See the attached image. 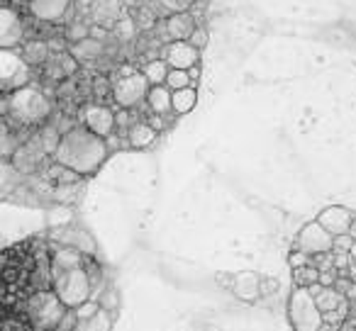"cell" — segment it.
<instances>
[{
	"mask_svg": "<svg viewBox=\"0 0 356 331\" xmlns=\"http://www.w3.org/2000/svg\"><path fill=\"white\" fill-rule=\"evenodd\" d=\"M110 156V146L103 137L90 132L86 124H76V127L66 129L64 137L59 142V148L54 151V161L61 166L76 171L79 176L88 178L105 163Z\"/></svg>",
	"mask_w": 356,
	"mask_h": 331,
	"instance_id": "6da1fadb",
	"label": "cell"
},
{
	"mask_svg": "<svg viewBox=\"0 0 356 331\" xmlns=\"http://www.w3.org/2000/svg\"><path fill=\"white\" fill-rule=\"evenodd\" d=\"M51 117V103L42 90L35 85L10 90L3 95V122H8L15 129H32L44 127V122Z\"/></svg>",
	"mask_w": 356,
	"mask_h": 331,
	"instance_id": "7a4b0ae2",
	"label": "cell"
},
{
	"mask_svg": "<svg viewBox=\"0 0 356 331\" xmlns=\"http://www.w3.org/2000/svg\"><path fill=\"white\" fill-rule=\"evenodd\" d=\"M22 316L30 321L32 326H40V329H59L61 319L66 316L69 307L59 300L54 290H37L22 300L20 307Z\"/></svg>",
	"mask_w": 356,
	"mask_h": 331,
	"instance_id": "3957f363",
	"label": "cell"
},
{
	"mask_svg": "<svg viewBox=\"0 0 356 331\" xmlns=\"http://www.w3.org/2000/svg\"><path fill=\"white\" fill-rule=\"evenodd\" d=\"M51 290L59 295L69 309H79L83 302L93 300V285H90L88 268H71L64 273H51Z\"/></svg>",
	"mask_w": 356,
	"mask_h": 331,
	"instance_id": "277c9868",
	"label": "cell"
},
{
	"mask_svg": "<svg viewBox=\"0 0 356 331\" xmlns=\"http://www.w3.org/2000/svg\"><path fill=\"white\" fill-rule=\"evenodd\" d=\"M288 319L296 331H320L325 324V314L317 307L315 297L307 287H293L288 297Z\"/></svg>",
	"mask_w": 356,
	"mask_h": 331,
	"instance_id": "5b68a950",
	"label": "cell"
},
{
	"mask_svg": "<svg viewBox=\"0 0 356 331\" xmlns=\"http://www.w3.org/2000/svg\"><path fill=\"white\" fill-rule=\"evenodd\" d=\"M149 88L152 85H149L147 76L142 71H127L118 80H113V100L118 108L134 110L137 105L147 103Z\"/></svg>",
	"mask_w": 356,
	"mask_h": 331,
	"instance_id": "8992f818",
	"label": "cell"
},
{
	"mask_svg": "<svg viewBox=\"0 0 356 331\" xmlns=\"http://www.w3.org/2000/svg\"><path fill=\"white\" fill-rule=\"evenodd\" d=\"M296 248L310 253V256H317V253H330V251H334V237H332V234L315 219V222H307L305 227L298 232Z\"/></svg>",
	"mask_w": 356,
	"mask_h": 331,
	"instance_id": "52a82bcc",
	"label": "cell"
},
{
	"mask_svg": "<svg viewBox=\"0 0 356 331\" xmlns=\"http://www.w3.org/2000/svg\"><path fill=\"white\" fill-rule=\"evenodd\" d=\"M76 0H25L27 12L40 25H59L69 17Z\"/></svg>",
	"mask_w": 356,
	"mask_h": 331,
	"instance_id": "ba28073f",
	"label": "cell"
},
{
	"mask_svg": "<svg viewBox=\"0 0 356 331\" xmlns=\"http://www.w3.org/2000/svg\"><path fill=\"white\" fill-rule=\"evenodd\" d=\"M83 124L98 137L108 139L118 132V114L105 103H90L83 108Z\"/></svg>",
	"mask_w": 356,
	"mask_h": 331,
	"instance_id": "9c48e42d",
	"label": "cell"
},
{
	"mask_svg": "<svg viewBox=\"0 0 356 331\" xmlns=\"http://www.w3.org/2000/svg\"><path fill=\"white\" fill-rule=\"evenodd\" d=\"M49 239L56 241L59 246H69L76 251L86 253V256H95V241L86 229H79L74 224H66V227H54L49 232Z\"/></svg>",
	"mask_w": 356,
	"mask_h": 331,
	"instance_id": "30bf717a",
	"label": "cell"
},
{
	"mask_svg": "<svg viewBox=\"0 0 356 331\" xmlns=\"http://www.w3.org/2000/svg\"><path fill=\"white\" fill-rule=\"evenodd\" d=\"M163 61H166L171 69H193V66L200 64V49L193 46L188 40L186 42H168L166 49H163Z\"/></svg>",
	"mask_w": 356,
	"mask_h": 331,
	"instance_id": "8fae6325",
	"label": "cell"
},
{
	"mask_svg": "<svg viewBox=\"0 0 356 331\" xmlns=\"http://www.w3.org/2000/svg\"><path fill=\"white\" fill-rule=\"evenodd\" d=\"M356 214L351 210L341 207V205H332V207H325L317 217V222L332 234V237H344V234L351 232V224H354Z\"/></svg>",
	"mask_w": 356,
	"mask_h": 331,
	"instance_id": "7c38bea8",
	"label": "cell"
},
{
	"mask_svg": "<svg viewBox=\"0 0 356 331\" xmlns=\"http://www.w3.org/2000/svg\"><path fill=\"white\" fill-rule=\"evenodd\" d=\"M198 25L200 22L195 20L193 12H176V15H168L163 20V32L171 42H186L191 40Z\"/></svg>",
	"mask_w": 356,
	"mask_h": 331,
	"instance_id": "4fadbf2b",
	"label": "cell"
},
{
	"mask_svg": "<svg viewBox=\"0 0 356 331\" xmlns=\"http://www.w3.org/2000/svg\"><path fill=\"white\" fill-rule=\"evenodd\" d=\"M156 134H159V129L154 127L149 119H134L132 127L124 134V144H127L129 148H149L156 142Z\"/></svg>",
	"mask_w": 356,
	"mask_h": 331,
	"instance_id": "5bb4252c",
	"label": "cell"
},
{
	"mask_svg": "<svg viewBox=\"0 0 356 331\" xmlns=\"http://www.w3.org/2000/svg\"><path fill=\"white\" fill-rule=\"evenodd\" d=\"M120 10H122V0H93L90 6V22L103 27H115L120 20Z\"/></svg>",
	"mask_w": 356,
	"mask_h": 331,
	"instance_id": "9a60e30c",
	"label": "cell"
},
{
	"mask_svg": "<svg viewBox=\"0 0 356 331\" xmlns=\"http://www.w3.org/2000/svg\"><path fill=\"white\" fill-rule=\"evenodd\" d=\"M147 108L152 114H166L173 112V90L168 85H152L147 95Z\"/></svg>",
	"mask_w": 356,
	"mask_h": 331,
	"instance_id": "2e32d148",
	"label": "cell"
},
{
	"mask_svg": "<svg viewBox=\"0 0 356 331\" xmlns=\"http://www.w3.org/2000/svg\"><path fill=\"white\" fill-rule=\"evenodd\" d=\"M20 54L30 66H44L47 61H49V56H51V49H49V44H47L44 40H30V42H25V44H22Z\"/></svg>",
	"mask_w": 356,
	"mask_h": 331,
	"instance_id": "e0dca14e",
	"label": "cell"
},
{
	"mask_svg": "<svg viewBox=\"0 0 356 331\" xmlns=\"http://www.w3.org/2000/svg\"><path fill=\"white\" fill-rule=\"evenodd\" d=\"M105 42L100 40H93V37H88V40L79 42V44H69V51L76 56V61H98V56L105 51Z\"/></svg>",
	"mask_w": 356,
	"mask_h": 331,
	"instance_id": "ac0fdd59",
	"label": "cell"
},
{
	"mask_svg": "<svg viewBox=\"0 0 356 331\" xmlns=\"http://www.w3.org/2000/svg\"><path fill=\"white\" fill-rule=\"evenodd\" d=\"M113 324H115V314H113V312L100 309L98 314H93L90 319L79 321L76 331H113Z\"/></svg>",
	"mask_w": 356,
	"mask_h": 331,
	"instance_id": "d6986e66",
	"label": "cell"
},
{
	"mask_svg": "<svg viewBox=\"0 0 356 331\" xmlns=\"http://www.w3.org/2000/svg\"><path fill=\"white\" fill-rule=\"evenodd\" d=\"M198 103V90L195 85L184 90H173V114H188Z\"/></svg>",
	"mask_w": 356,
	"mask_h": 331,
	"instance_id": "ffe728a7",
	"label": "cell"
},
{
	"mask_svg": "<svg viewBox=\"0 0 356 331\" xmlns=\"http://www.w3.org/2000/svg\"><path fill=\"white\" fill-rule=\"evenodd\" d=\"M168 71H171V66H168L163 59H152V61H147V64H144L142 74L147 76L149 85H166Z\"/></svg>",
	"mask_w": 356,
	"mask_h": 331,
	"instance_id": "44dd1931",
	"label": "cell"
},
{
	"mask_svg": "<svg viewBox=\"0 0 356 331\" xmlns=\"http://www.w3.org/2000/svg\"><path fill=\"white\" fill-rule=\"evenodd\" d=\"M90 37V22H83L81 17H76V20L66 22L64 27V40L69 42V44H79V42L88 40Z\"/></svg>",
	"mask_w": 356,
	"mask_h": 331,
	"instance_id": "7402d4cb",
	"label": "cell"
},
{
	"mask_svg": "<svg viewBox=\"0 0 356 331\" xmlns=\"http://www.w3.org/2000/svg\"><path fill=\"white\" fill-rule=\"evenodd\" d=\"M315 282H320V268L317 266H302L293 268V285L296 287H312Z\"/></svg>",
	"mask_w": 356,
	"mask_h": 331,
	"instance_id": "603a6c76",
	"label": "cell"
},
{
	"mask_svg": "<svg viewBox=\"0 0 356 331\" xmlns=\"http://www.w3.org/2000/svg\"><path fill=\"white\" fill-rule=\"evenodd\" d=\"M166 85L171 90H184V88H191V85H195V83H193V78H191L188 71L171 69V71H168V76H166Z\"/></svg>",
	"mask_w": 356,
	"mask_h": 331,
	"instance_id": "cb8c5ba5",
	"label": "cell"
},
{
	"mask_svg": "<svg viewBox=\"0 0 356 331\" xmlns=\"http://www.w3.org/2000/svg\"><path fill=\"white\" fill-rule=\"evenodd\" d=\"M113 30L120 42H129L132 37H137L139 25H137V20H132V17H122V20H118V25H115Z\"/></svg>",
	"mask_w": 356,
	"mask_h": 331,
	"instance_id": "d4e9b609",
	"label": "cell"
},
{
	"mask_svg": "<svg viewBox=\"0 0 356 331\" xmlns=\"http://www.w3.org/2000/svg\"><path fill=\"white\" fill-rule=\"evenodd\" d=\"M156 6L161 8L166 15H176V12H191L195 6L193 0H156Z\"/></svg>",
	"mask_w": 356,
	"mask_h": 331,
	"instance_id": "484cf974",
	"label": "cell"
},
{
	"mask_svg": "<svg viewBox=\"0 0 356 331\" xmlns=\"http://www.w3.org/2000/svg\"><path fill=\"white\" fill-rule=\"evenodd\" d=\"M134 20H137L139 30H152L154 22H156V10H154L152 6L137 8V12H134Z\"/></svg>",
	"mask_w": 356,
	"mask_h": 331,
	"instance_id": "4316f807",
	"label": "cell"
},
{
	"mask_svg": "<svg viewBox=\"0 0 356 331\" xmlns=\"http://www.w3.org/2000/svg\"><path fill=\"white\" fill-rule=\"evenodd\" d=\"M32 329H35V326L22 314H8L6 319H3V329L0 331H32Z\"/></svg>",
	"mask_w": 356,
	"mask_h": 331,
	"instance_id": "83f0119b",
	"label": "cell"
},
{
	"mask_svg": "<svg viewBox=\"0 0 356 331\" xmlns=\"http://www.w3.org/2000/svg\"><path fill=\"white\" fill-rule=\"evenodd\" d=\"M98 305H100V309L115 312V309H118V305H120L118 290H115L113 285H108V287H105V292H103V295L98 297Z\"/></svg>",
	"mask_w": 356,
	"mask_h": 331,
	"instance_id": "f1b7e54d",
	"label": "cell"
},
{
	"mask_svg": "<svg viewBox=\"0 0 356 331\" xmlns=\"http://www.w3.org/2000/svg\"><path fill=\"white\" fill-rule=\"evenodd\" d=\"M100 312V305L95 300H88V302H83V305L76 309V316H79V321H83V319H90L93 314H98Z\"/></svg>",
	"mask_w": 356,
	"mask_h": 331,
	"instance_id": "f546056e",
	"label": "cell"
},
{
	"mask_svg": "<svg viewBox=\"0 0 356 331\" xmlns=\"http://www.w3.org/2000/svg\"><path fill=\"white\" fill-rule=\"evenodd\" d=\"M288 263H291V268H302V266H310L312 263V256L305 251H300V248H296V251L291 253V258H288Z\"/></svg>",
	"mask_w": 356,
	"mask_h": 331,
	"instance_id": "4dcf8cb0",
	"label": "cell"
},
{
	"mask_svg": "<svg viewBox=\"0 0 356 331\" xmlns=\"http://www.w3.org/2000/svg\"><path fill=\"white\" fill-rule=\"evenodd\" d=\"M188 42H191L193 46H198V49H203V46L208 44V32H205V27H203V25L195 27V32L191 35V40H188Z\"/></svg>",
	"mask_w": 356,
	"mask_h": 331,
	"instance_id": "1f68e13d",
	"label": "cell"
},
{
	"mask_svg": "<svg viewBox=\"0 0 356 331\" xmlns=\"http://www.w3.org/2000/svg\"><path fill=\"white\" fill-rule=\"evenodd\" d=\"M337 280H339V271H337V268H330V271H320V285L334 287Z\"/></svg>",
	"mask_w": 356,
	"mask_h": 331,
	"instance_id": "d6a6232c",
	"label": "cell"
},
{
	"mask_svg": "<svg viewBox=\"0 0 356 331\" xmlns=\"http://www.w3.org/2000/svg\"><path fill=\"white\" fill-rule=\"evenodd\" d=\"M337 331H356V319H354V316H346Z\"/></svg>",
	"mask_w": 356,
	"mask_h": 331,
	"instance_id": "836d02e7",
	"label": "cell"
},
{
	"mask_svg": "<svg viewBox=\"0 0 356 331\" xmlns=\"http://www.w3.org/2000/svg\"><path fill=\"white\" fill-rule=\"evenodd\" d=\"M188 74H191V78H193V83H198V78H200V64L193 66V69H188Z\"/></svg>",
	"mask_w": 356,
	"mask_h": 331,
	"instance_id": "e575fe53",
	"label": "cell"
},
{
	"mask_svg": "<svg viewBox=\"0 0 356 331\" xmlns=\"http://www.w3.org/2000/svg\"><path fill=\"white\" fill-rule=\"evenodd\" d=\"M349 316H354V319H356V300L349 302Z\"/></svg>",
	"mask_w": 356,
	"mask_h": 331,
	"instance_id": "d590c367",
	"label": "cell"
},
{
	"mask_svg": "<svg viewBox=\"0 0 356 331\" xmlns=\"http://www.w3.org/2000/svg\"><path fill=\"white\" fill-rule=\"evenodd\" d=\"M32 331H59V329H40V326H35Z\"/></svg>",
	"mask_w": 356,
	"mask_h": 331,
	"instance_id": "8d00e7d4",
	"label": "cell"
},
{
	"mask_svg": "<svg viewBox=\"0 0 356 331\" xmlns=\"http://www.w3.org/2000/svg\"><path fill=\"white\" fill-rule=\"evenodd\" d=\"M195 6H205V0H193Z\"/></svg>",
	"mask_w": 356,
	"mask_h": 331,
	"instance_id": "74e56055",
	"label": "cell"
},
{
	"mask_svg": "<svg viewBox=\"0 0 356 331\" xmlns=\"http://www.w3.org/2000/svg\"><path fill=\"white\" fill-rule=\"evenodd\" d=\"M142 3H147V6H149V3H156V0H142Z\"/></svg>",
	"mask_w": 356,
	"mask_h": 331,
	"instance_id": "f35d334b",
	"label": "cell"
}]
</instances>
